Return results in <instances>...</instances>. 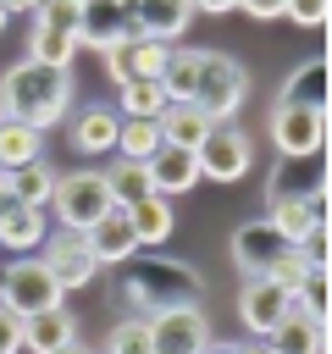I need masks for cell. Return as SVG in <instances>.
Returning <instances> with one entry per match:
<instances>
[{
  "mask_svg": "<svg viewBox=\"0 0 332 354\" xmlns=\"http://www.w3.org/2000/svg\"><path fill=\"white\" fill-rule=\"evenodd\" d=\"M66 111H72V72H55V66H39V61H17L0 77V116L6 122L50 133L55 122H66Z\"/></svg>",
  "mask_w": 332,
  "mask_h": 354,
  "instance_id": "1",
  "label": "cell"
},
{
  "mask_svg": "<svg viewBox=\"0 0 332 354\" xmlns=\"http://www.w3.org/2000/svg\"><path fill=\"white\" fill-rule=\"evenodd\" d=\"M122 299L149 321V315H172V310H199L205 282L188 260H144L122 277Z\"/></svg>",
  "mask_w": 332,
  "mask_h": 354,
  "instance_id": "2",
  "label": "cell"
},
{
  "mask_svg": "<svg viewBox=\"0 0 332 354\" xmlns=\"http://www.w3.org/2000/svg\"><path fill=\"white\" fill-rule=\"evenodd\" d=\"M50 210H55V227H66V232H89L100 216L116 210L105 171H94V166L61 171V177H55V194H50Z\"/></svg>",
  "mask_w": 332,
  "mask_h": 354,
  "instance_id": "3",
  "label": "cell"
},
{
  "mask_svg": "<svg viewBox=\"0 0 332 354\" xmlns=\"http://www.w3.org/2000/svg\"><path fill=\"white\" fill-rule=\"evenodd\" d=\"M243 94H249V72L232 61V55H221V50H199V77H194V105L216 122V127H227L232 116H238V105H243Z\"/></svg>",
  "mask_w": 332,
  "mask_h": 354,
  "instance_id": "4",
  "label": "cell"
},
{
  "mask_svg": "<svg viewBox=\"0 0 332 354\" xmlns=\"http://www.w3.org/2000/svg\"><path fill=\"white\" fill-rule=\"evenodd\" d=\"M66 293L55 288V277L39 266V254H17L6 271H0V310H11L17 321L39 315V310H55Z\"/></svg>",
  "mask_w": 332,
  "mask_h": 354,
  "instance_id": "5",
  "label": "cell"
},
{
  "mask_svg": "<svg viewBox=\"0 0 332 354\" xmlns=\"http://www.w3.org/2000/svg\"><path fill=\"white\" fill-rule=\"evenodd\" d=\"M271 144L282 160H310L326 144V111H304V105H277L271 111Z\"/></svg>",
  "mask_w": 332,
  "mask_h": 354,
  "instance_id": "6",
  "label": "cell"
},
{
  "mask_svg": "<svg viewBox=\"0 0 332 354\" xmlns=\"http://www.w3.org/2000/svg\"><path fill=\"white\" fill-rule=\"evenodd\" d=\"M194 160H199V177H210V183H238V177H249L255 149H249V133L227 122V127H216V133L194 149Z\"/></svg>",
  "mask_w": 332,
  "mask_h": 354,
  "instance_id": "7",
  "label": "cell"
},
{
  "mask_svg": "<svg viewBox=\"0 0 332 354\" xmlns=\"http://www.w3.org/2000/svg\"><path fill=\"white\" fill-rule=\"evenodd\" d=\"M39 266L55 277V288L61 293H72V288H83L100 266H94V254H89V243H83V232H66V227H50V238L39 243Z\"/></svg>",
  "mask_w": 332,
  "mask_h": 354,
  "instance_id": "8",
  "label": "cell"
},
{
  "mask_svg": "<svg viewBox=\"0 0 332 354\" xmlns=\"http://www.w3.org/2000/svg\"><path fill=\"white\" fill-rule=\"evenodd\" d=\"M288 310H293V293H282L271 277H249V282L238 288V321H243V332H249L255 343H266V337L288 321Z\"/></svg>",
  "mask_w": 332,
  "mask_h": 354,
  "instance_id": "9",
  "label": "cell"
},
{
  "mask_svg": "<svg viewBox=\"0 0 332 354\" xmlns=\"http://www.w3.org/2000/svg\"><path fill=\"white\" fill-rule=\"evenodd\" d=\"M282 254H293V243H288L266 216H260V221H243V227L232 232V266L243 271V282H249V277H271Z\"/></svg>",
  "mask_w": 332,
  "mask_h": 354,
  "instance_id": "10",
  "label": "cell"
},
{
  "mask_svg": "<svg viewBox=\"0 0 332 354\" xmlns=\"http://www.w3.org/2000/svg\"><path fill=\"white\" fill-rule=\"evenodd\" d=\"M205 343H210V321L199 310L149 315V354H205Z\"/></svg>",
  "mask_w": 332,
  "mask_h": 354,
  "instance_id": "11",
  "label": "cell"
},
{
  "mask_svg": "<svg viewBox=\"0 0 332 354\" xmlns=\"http://www.w3.org/2000/svg\"><path fill=\"white\" fill-rule=\"evenodd\" d=\"M133 39V6H83L77 17V44L83 50H116Z\"/></svg>",
  "mask_w": 332,
  "mask_h": 354,
  "instance_id": "12",
  "label": "cell"
},
{
  "mask_svg": "<svg viewBox=\"0 0 332 354\" xmlns=\"http://www.w3.org/2000/svg\"><path fill=\"white\" fill-rule=\"evenodd\" d=\"M194 22V6L183 0H155V6H133V39H149V44H177L183 28Z\"/></svg>",
  "mask_w": 332,
  "mask_h": 354,
  "instance_id": "13",
  "label": "cell"
},
{
  "mask_svg": "<svg viewBox=\"0 0 332 354\" xmlns=\"http://www.w3.org/2000/svg\"><path fill=\"white\" fill-rule=\"evenodd\" d=\"M144 171H149V188H155L160 199L188 194V188L199 183V160H194L188 149H177V144H160V149L144 160Z\"/></svg>",
  "mask_w": 332,
  "mask_h": 354,
  "instance_id": "14",
  "label": "cell"
},
{
  "mask_svg": "<svg viewBox=\"0 0 332 354\" xmlns=\"http://www.w3.org/2000/svg\"><path fill=\"white\" fill-rule=\"evenodd\" d=\"M83 243H89L94 266H127V260L138 254V238H133V227H127V216H122V210L100 216V221L83 232Z\"/></svg>",
  "mask_w": 332,
  "mask_h": 354,
  "instance_id": "15",
  "label": "cell"
},
{
  "mask_svg": "<svg viewBox=\"0 0 332 354\" xmlns=\"http://www.w3.org/2000/svg\"><path fill=\"white\" fill-rule=\"evenodd\" d=\"M44 238H50L44 210H33V205H22V199H11V205L0 210V249H11V254H33Z\"/></svg>",
  "mask_w": 332,
  "mask_h": 354,
  "instance_id": "16",
  "label": "cell"
},
{
  "mask_svg": "<svg viewBox=\"0 0 332 354\" xmlns=\"http://www.w3.org/2000/svg\"><path fill=\"white\" fill-rule=\"evenodd\" d=\"M66 343H77V321H72L66 304L39 310V315L22 321V348H33V354H55V348H66Z\"/></svg>",
  "mask_w": 332,
  "mask_h": 354,
  "instance_id": "17",
  "label": "cell"
},
{
  "mask_svg": "<svg viewBox=\"0 0 332 354\" xmlns=\"http://www.w3.org/2000/svg\"><path fill=\"white\" fill-rule=\"evenodd\" d=\"M116 127H122V116H116L111 105H83V111L72 116V149H83V155H111V149H116Z\"/></svg>",
  "mask_w": 332,
  "mask_h": 354,
  "instance_id": "18",
  "label": "cell"
},
{
  "mask_svg": "<svg viewBox=\"0 0 332 354\" xmlns=\"http://www.w3.org/2000/svg\"><path fill=\"white\" fill-rule=\"evenodd\" d=\"M155 127H160V144H177V149H188V155L216 133V122H210L199 105H166Z\"/></svg>",
  "mask_w": 332,
  "mask_h": 354,
  "instance_id": "19",
  "label": "cell"
},
{
  "mask_svg": "<svg viewBox=\"0 0 332 354\" xmlns=\"http://www.w3.org/2000/svg\"><path fill=\"white\" fill-rule=\"evenodd\" d=\"M122 216H127V227H133L138 249H155V243H166V238H172V227H177V216H172V199H160V194H149V199L127 205Z\"/></svg>",
  "mask_w": 332,
  "mask_h": 354,
  "instance_id": "20",
  "label": "cell"
},
{
  "mask_svg": "<svg viewBox=\"0 0 332 354\" xmlns=\"http://www.w3.org/2000/svg\"><path fill=\"white\" fill-rule=\"evenodd\" d=\"M266 348L271 354H326V321H310V315L288 310V321L266 337Z\"/></svg>",
  "mask_w": 332,
  "mask_h": 354,
  "instance_id": "21",
  "label": "cell"
},
{
  "mask_svg": "<svg viewBox=\"0 0 332 354\" xmlns=\"http://www.w3.org/2000/svg\"><path fill=\"white\" fill-rule=\"evenodd\" d=\"M277 105H304V111H326V61L315 55V61L293 66V72H288V83H282V100H277Z\"/></svg>",
  "mask_w": 332,
  "mask_h": 354,
  "instance_id": "22",
  "label": "cell"
},
{
  "mask_svg": "<svg viewBox=\"0 0 332 354\" xmlns=\"http://www.w3.org/2000/svg\"><path fill=\"white\" fill-rule=\"evenodd\" d=\"M266 221H271L293 249H299L310 232H321V227H315V216H310V199H304V194H277V199L266 205Z\"/></svg>",
  "mask_w": 332,
  "mask_h": 354,
  "instance_id": "23",
  "label": "cell"
},
{
  "mask_svg": "<svg viewBox=\"0 0 332 354\" xmlns=\"http://www.w3.org/2000/svg\"><path fill=\"white\" fill-rule=\"evenodd\" d=\"M33 160H44V133L0 116V171H22V166H33Z\"/></svg>",
  "mask_w": 332,
  "mask_h": 354,
  "instance_id": "24",
  "label": "cell"
},
{
  "mask_svg": "<svg viewBox=\"0 0 332 354\" xmlns=\"http://www.w3.org/2000/svg\"><path fill=\"white\" fill-rule=\"evenodd\" d=\"M72 55H77V33H61V28H28V61L39 66H55V72H72Z\"/></svg>",
  "mask_w": 332,
  "mask_h": 354,
  "instance_id": "25",
  "label": "cell"
},
{
  "mask_svg": "<svg viewBox=\"0 0 332 354\" xmlns=\"http://www.w3.org/2000/svg\"><path fill=\"white\" fill-rule=\"evenodd\" d=\"M194 77H199V50H172L166 72H160L166 105H194Z\"/></svg>",
  "mask_w": 332,
  "mask_h": 354,
  "instance_id": "26",
  "label": "cell"
},
{
  "mask_svg": "<svg viewBox=\"0 0 332 354\" xmlns=\"http://www.w3.org/2000/svg\"><path fill=\"white\" fill-rule=\"evenodd\" d=\"M160 111H166V94H160V83H149V77H133V83H122V122H160Z\"/></svg>",
  "mask_w": 332,
  "mask_h": 354,
  "instance_id": "27",
  "label": "cell"
},
{
  "mask_svg": "<svg viewBox=\"0 0 332 354\" xmlns=\"http://www.w3.org/2000/svg\"><path fill=\"white\" fill-rule=\"evenodd\" d=\"M105 183H111L116 210H127V205H138V199H149V194H155V188H149V171H144L138 160H111Z\"/></svg>",
  "mask_w": 332,
  "mask_h": 354,
  "instance_id": "28",
  "label": "cell"
},
{
  "mask_svg": "<svg viewBox=\"0 0 332 354\" xmlns=\"http://www.w3.org/2000/svg\"><path fill=\"white\" fill-rule=\"evenodd\" d=\"M55 166L50 160H33V166H22V171H11V194L22 199V205H33V210H44L50 205V194H55Z\"/></svg>",
  "mask_w": 332,
  "mask_h": 354,
  "instance_id": "29",
  "label": "cell"
},
{
  "mask_svg": "<svg viewBox=\"0 0 332 354\" xmlns=\"http://www.w3.org/2000/svg\"><path fill=\"white\" fill-rule=\"evenodd\" d=\"M155 149H160V127H155V122H122V127H116V149H111L116 160H138V166H144Z\"/></svg>",
  "mask_w": 332,
  "mask_h": 354,
  "instance_id": "30",
  "label": "cell"
},
{
  "mask_svg": "<svg viewBox=\"0 0 332 354\" xmlns=\"http://www.w3.org/2000/svg\"><path fill=\"white\" fill-rule=\"evenodd\" d=\"M105 354H149V321L144 315H122L105 337Z\"/></svg>",
  "mask_w": 332,
  "mask_h": 354,
  "instance_id": "31",
  "label": "cell"
},
{
  "mask_svg": "<svg viewBox=\"0 0 332 354\" xmlns=\"http://www.w3.org/2000/svg\"><path fill=\"white\" fill-rule=\"evenodd\" d=\"M293 315H310V321H326V271H310L299 288H293Z\"/></svg>",
  "mask_w": 332,
  "mask_h": 354,
  "instance_id": "32",
  "label": "cell"
},
{
  "mask_svg": "<svg viewBox=\"0 0 332 354\" xmlns=\"http://www.w3.org/2000/svg\"><path fill=\"white\" fill-rule=\"evenodd\" d=\"M77 17H83V6H72V0H55V6H39L33 11L39 28H61V33H77Z\"/></svg>",
  "mask_w": 332,
  "mask_h": 354,
  "instance_id": "33",
  "label": "cell"
},
{
  "mask_svg": "<svg viewBox=\"0 0 332 354\" xmlns=\"http://www.w3.org/2000/svg\"><path fill=\"white\" fill-rule=\"evenodd\" d=\"M282 17H288V22H299V28H321V22H326V0H304V6H288Z\"/></svg>",
  "mask_w": 332,
  "mask_h": 354,
  "instance_id": "34",
  "label": "cell"
},
{
  "mask_svg": "<svg viewBox=\"0 0 332 354\" xmlns=\"http://www.w3.org/2000/svg\"><path fill=\"white\" fill-rule=\"evenodd\" d=\"M0 354H22V321L11 310H0Z\"/></svg>",
  "mask_w": 332,
  "mask_h": 354,
  "instance_id": "35",
  "label": "cell"
},
{
  "mask_svg": "<svg viewBox=\"0 0 332 354\" xmlns=\"http://www.w3.org/2000/svg\"><path fill=\"white\" fill-rule=\"evenodd\" d=\"M243 11H249L255 22H271V17H282V11H288V0H249Z\"/></svg>",
  "mask_w": 332,
  "mask_h": 354,
  "instance_id": "36",
  "label": "cell"
},
{
  "mask_svg": "<svg viewBox=\"0 0 332 354\" xmlns=\"http://www.w3.org/2000/svg\"><path fill=\"white\" fill-rule=\"evenodd\" d=\"M11 199H17V194H11V171H0V210H6Z\"/></svg>",
  "mask_w": 332,
  "mask_h": 354,
  "instance_id": "37",
  "label": "cell"
},
{
  "mask_svg": "<svg viewBox=\"0 0 332 354\" xmlns=\"http://www.w3.org/2000/svg\"><path fill=\"white\" fill-rule=\"evenodd\" d=\"M205 354H238V343H221V337H210V343H205Z\"/></svg>",
  "mask_w": 332,
  "mask_h": 354,
  "instance_id": "38",
  "label": "cell"
},
{
  "mask_svg": "<svg viewBox=\"0 0 332 354\" xmlns=\"http://www.w3.org/2000/svg\"><path fill=\"white\" fill-rule=\"evenodd\" d=\"M238 354H271V348H266V343H255V337H249V343H238Z\"/></svg>",
  "mask_w": 332,
  "mask_h": 354,
  "instance_id": "39",
  "label": "cell"
},
{
  "mask_svg": "<svg viewBox=\"0 0 332 354\" xmlns=\"http://www.w3.org/2000/svg\"><path fill=\"white\" fill-rule=\"evenodd\" d=\"M55 354H94V348H83V343H66V348H55Z\"/></svg>",
  "mask_w": 332,
  "mask_h": 354,
  "instance_id": "40",
  "label": "cell"
},
{
  "mask_svg": "<svg viewBox=\"0 0 332 354\" xmlns=\"http://www.w3.org/2000/svg\"><path fill=\"white\" fill-rule=\"evenodd\" d=\"M6 22H11V17H6V6H0V33H6Z\"/></svg>",
  "mask_w": 332,
  "mask_h": 354,
  "instance_id": "41",
  "label": "cell"
}]
</instances>
